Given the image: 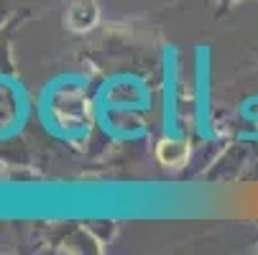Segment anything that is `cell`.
I'll return each mask as SVG.
<instances>
[{"instance_id": "7a4b0ae2", "label": "cell", "mask_w": 258, "mask_h": 255, "mask_svg": "<svg viewBox=\"0 0 258 255\" xmlns=\"http://www.w3.org/2000/svg\"><path fill=\"white\" fill-rule=\"evenodd\" d=\"M156 158L164 166H169V168H179V166L187 163V158H189V145L184 143V140L166 138V140H161L156 145Z\"/></svg>"}, {"instance_id": "3957f363", "label": "cell", "mask_w": 258, "mask_h": 255, "mask_svg": "<svg viewBox=\"0 0 258 255\" xmlns=\"http://www.w3.org/2000/svg\"><path fill=\"white\" fill-rule=\"evenodd\" d=\"M67 21L72 31H87L97 23V6L92 0H75L67 13Z\"/></svg>"}, {"instance_id": "6da1fadb", "label": "cell", "mask_w": 258, "mask_h": 255, "mask_svg": "<svg viewBox=\"0 0 258 255\" xmlns=\"http://www.w3.org/2000/svg\"><path fill=\"white\" fill-rule=\"evenodd\" d=\"M90 100L85 97L82 90H61L54 97V115L61 125H82L90 120Z\"/></svg>"}]
</instances>
